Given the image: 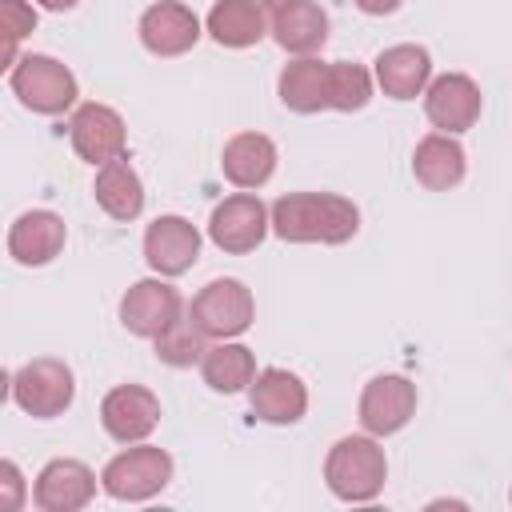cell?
<instances>
[{
	"label": "cell",
	"mask_w": 512,
	"mask_h": 512,
	"mask_svg": "<svg viewBox=\"0 0 512 512\" xmlns=\"http://www.w3.org/2000/svg\"><path fill=\"white\" fill-rule=\"evenodd\" d=\"M268 212L284 244H348L360 228V208L336 192H288Z\"/></svg>",
	"instance_id": "1"
},
{
	"label": "cell",
	"mask_w": 512,
	"mask_h": 512,
	"mask_svg": "<svg viewBox=\"0 0 512 512\" xmlns=\"http://www.w3.org/2000/svg\"><path fill=\"white\" fill-rule=\"evenodd\" d=\"M388 460L376 436H340L324 456V484L344 504H368L384 492Z\"/></svg>",
	"instance_id": "2"
},
{
	"label": "cell",
	"mask_w": 512,
	"mask_h": 512,
	"mask_svg": "<svg viewBox=\"0 0 512 512\" xmlns=\"http://www.w3.org/2000/svg\"><path fill=\"white\" fill-rule=\"evenodd\" d=\"M8 84L16 92V100L28 108V112H40V116H60L76 104L80 88H76V76L68 64H60L56 56L48 52H28L20 56L12 68H8Z\"/></svg>",
	"instance_id": "3"
},
{
	"label": "cell",
	"mask_w": 512,
	"mask_h": 512,
	"mask_svg": "<svg viewBox=\"0 0 512 512\" xmlns=\"http://www.w3.org/2000/svg\"><path fill=\"white\" fill-rule=\"evenodd\" d=\"M8 392H12V404L32 420H56L76 400V376L64 360L36 356L16 368V376L8 380Z\"/></svg>",
	"instance_id": "4"
},
{
	"label": "cell",
	"mask_w": 512,
	"mask_h": 512,
	"mask_svg": "<svg viewBox=\"0 0 512 512\" xmlns=\"http://www.w3.org/2000/svg\"><path fill=\"white\" fill-rule=\"evenodd\" d=\"M168 480H172V456L156 444H144V440L116 452L100 472V488L124 504H140V500L160 496L168 488Z\"/></svg>",
	"instance_id": "5"
},
{
	"label": "cell",
	"mask_w": 512,
	"mask_h": 512,
	"mask_svg": "<svg viewBox=\"0 0 512 512\" xmlns=\"http://www.w3.org/2000/svg\"><path fill=\"white\" fill-rule=\"evenodd\" d=\"M188 316L216 340H232V336H244L256 320V300H252V288L236 276H220V280H208L192 304H188Z\"/></svg>",
	"instance_id": "6"
},
{
	"label": "cell",
	"mask_w": 512,
	"mask_h": 512,
	"mask_svg": "<svg viewBox=\"0 0 512 512\" xmlns=\"http://www.w3.org/2000/svg\"><path fill=\"white\" fill-rule=\"evenodd\" d=\"M272 228V212L264 208V200L256 192H236V196H224L212 216H208V240L228 252V256H244V252H256L264 244Z\"/></svg>",
	"instance_id": "7"
},
{
	"label": "cell",
	"mask_w": 512,
	"mask_h": 512,
	"mask_svg": "<svg viewBox=\"0 0 512 512\" xmlns=\"http://www.w3.org/2000/svg\"><path fill=\"white\" fill-rule=\"evenodd\" d=\"M184 316V296L168 284V276H148L136 280L124 296H120V324L132 336L156 340L168 324H176Z\"/></svg>",
	"instance_id": "8"
},
{
	"label": "cell",
	"mask_w": 512,
	"mask_h": 512,
	"mask_svg": "<svg viewBox=\"0 0 512 512\" xmlns=\"http://www.w3.org/2000/svg\"><path fill=\"white\" fill-rule=\"evenodd\" d=\"M480 108H484L480 84L472 76H464V72L432 76L428 88H424V116H428V124L436 132H448V136L468 132L480 120Z\"/></svg>",
	"instance_id": "9"
},
{
	"label": "cell",
	"mask_w": 512,
	"mask_h": 512,
	"mask_svg": "<svg viewBox=\"0 0 512 512\" xmlns=\"http://www.w3.org/2000/svg\"><path fill=\"white\" fill-rule=\"evenodd\" d=\"M360 428L368 436H392L400 432L412 416H416V384L408 376H396V372H384V376H372L360 392Z\"/></svg>",
	"instance_id": "10"
},
{
	"label": "cell",
	"mask_w": 512,
	"mask_h": 512,
	"mask_svg": "<svg viewBox=\"0 0 512 512\" xmlns=\"http://www.w3.org/2000/svg\"><path fill=\"white\" fill-rule=\"evenodd\" d=\"M100 424L116 444H140L160 424V396L144 384H116L100 400Z\"/></svg>",
	"instance_id": "11"
},
{
	"label": "cell",
	"mask_w": 512,
	"mask_h": 512,
	"mask_svg": "<svg viewBox=\"0 0 512 512\" xmlns=\"http://www.w3.org/2000/svg\"><path fill=\"white\" fill-rule=\"evenodd\" d=\"M68 140H72V152L92 168L124 156V148H128V132H124L120 112L108 108V104H96V100H88L72 112Z\"/></svg>",
	"instance_id": "12"
},
{
	"label": "cell",
	"mask_w": 512,
	"mask_h": 512,
	"mask_svg": "<svg viewBox=\"0 0 512 512\" xmlns=\"http://www.w3.org/2000/svg\"><path fill=\"white\" fill-rule=\"evenodd\" d=\"M136 32H140V44L152 56H184L204 36L200 16L188 4H180V0H156V4H148L140 12Z\"/></svg>",
	"instance_id": "13"
},
{
	"label": "cell",
	"mask_w": 512,
	"mask_h": 512,
	"mask_svg": "<svg viewBox=\"0 0 512 512\" xmlns=\"http://www.w3.org/2000/svg\"><path fill=\"white\" fill-rule=\"evenodd\" d=\"M92 496H96V472L72 456L48 460L32 484V504L40 512H80L92 504Z\"/></svg>",
	"instance_id": "14"
},
{
	"label": "cell",
	"mask_w": 512,
	"mask_h": 512,
	"mask_svg": "<svg viewBox=\"0 0 512 512\" xmlns=\"http://www.w3.org/2000/svg\"><path fill=\"white\" fill-rule=\"evenodd\" d=\"M200 256V232L192 220L168 212L144 228V260L156 276H184Z\"/></svg>",
	"instance_id": "15"
},
{
	"label": "cell",
	"mask_w": 512,
	"mask_h": 512,
	"mask_svg": "<svg viewBox=\"0 0 512 512\" xmlns=\"http://www.w3.org/2000/svg\"><path fill=\"white\" fill-rule=\"evenodd\" d=\"M64 240H68L64 216H56L52 208H32V212H20L12 220L8 256L16 264H24V268H44L64 252Z\"/></svg>",
	"instance_id": "16"
},
{
	"label": "cell",
	"mask_w": 512,
	"mask_h": 512,
	"mask_svg": "<svg viewBox=\"0 0 512 512\" xmlns=\"http://www.w3.org/2000/svg\"><path fill=\"white\" fill-rule=\"evenodd\" d=\"M248 404L252 416L264 424H296L308 412V388L288 368H260L248 384Z\"/></svg>",
	"instance_id": "17"
},
{
	"label": "cell",
	"mask_w": 512,
	"mask_h": 512,
	"mask_svg": "<svg viewBox=\"0 0 512 512\" xmlns=\"http://www.w3.org/2000/svg\"><path fill=\"white\" fill-rule=\"evenodd\" d=\"M376 84L384 96L392 100H416L424 96L428 80H432V56L424 44H392L376 56V68H372Z\"/></svg>",
	"instance_id": "18"
},
{
	"label": "cell",
	"mask_w": 512,
	"mask_h": 512,
	"mask_svg": "<svg viewBox=\"0 0 512 512\" xmlns=\"http://www.w3.org/2000/svg\"><path fill=\"white\" fill-rule=\"evenodd\" d=\"M276 144L264 132H236L224 152H220V172L228 184H236L240 192H256L272 180L276 172Z\"/></svg>",
	"instance_id": "19"
},
{
	"label": "cell",
	"mask_w": 512,
	"mask_h": 512,
	"mask_svg": "<svg viewBox=\"0 0 512 512\" xmlns=\"http://www.w3.org/2000/svg\"><path fill=\"white\" fill-rule=\"evenodd\" d=\"M276 92H280V104L288 112H300V116H312V112L332 108L328 64L316 60V56H296L292 64H284V72L276 80Z\"/></svg>",
	"instance_id": "20"
},
{
	"label": "cell",
	"mask_w": 512,
	"mask_h": 512,
	"mask_svg": "<svg viewBox=\"0 0 512 512\" xmlns=\"http://www.w3.org/2000/svg\"><path fill=\"white\" fill-rule=\"evenodd\" d=\"M464 168H468V156L460 148L456 136L448 132H428L416 152H412V176L428 188V192H448L464 180Z\"/></svg>",
	"instance_id": "21"
},
{
	"label": "cell",
	"mask_w": 512,
	"mask_h": 512,
	"mask_svg": "<svg viewBox=\"0 0 512 512\" xmlns=\"http://www.w3.org/2000/svg\"><path fill=\"white\" fill-rule=\"evenodd\" d=\"M272 36L292 56H312L328 40V12L316 0H292L272 12Z\"/></svg>",
	"instance_id": "22"
},
{
	"label": "cell",
	"mask_w": 512,
	"mask_h": 512,
	"mask_svg": "<svg viewBox=\"0 0 512 512\" xmlns=\"http://www.w3.org/2000/svg\"><path fill=\"white\" fill-rule=\"evenodd\" d=\"M204 28L220 48H252L268 36V16L260 0H216Z\"/></svg>",
	"instance_id": "23"
},
{
	"label": "cell",
	"mask_w": 512,
	"mask_h": 512,
	"mask_svg": "<svg viewBox=\"0 0 512 512\" xmlns=\"http://www.w3.org/2000/svg\"><path fill=\"white\" fill-rule=\"evenodd\" d=\"M92 196L112 220H136L144 212V184H140V172L128 164V156H116L96 168Z\"/></svg>",
	"instance_id": "24"
},
{
	"label": "cell",
	"mask_w": 512,
	"mask_h": 512,
	"mask_svg": "<svg viewBox=\"0 0 512 512\" xmlns=\"http://www.w3.org/2000/svg\"><path fill=\"white\" fill-rule=\"evenodd\" d=\"M200 376L212 392L220 396H232V392H244L252 380H256V356L252 348L236 344V340H220V344H208L204 360H200Z\"/></svg>",
	"instance_id": "25"
},
{
	"label": "cell",
	"mask_w": 512,
	"mask_h": 512,
	"mask_svg": "<svg viewBox=\"0 0 512 512\" xmlns=\"http://www.w3.org/2000/svg\"><path fill=\"white\" fill-rule=\"evenodd\" d=\"M204 352H208V332L192 316H180L156 336V360H164L168 368H192L204 360Z\"/></svg>",
	"instance_id": "26"
},
{
	"label": "cell",
	"mask_w": 512,
	"mask_h": 512,
	"mask_svg": "<svg viewBox=\"0 0 512 512\" xmlns=\"http://www.w3.org/2000/svg\"><path fill=\"white\" fill-rule=\"evenodd\" d=\"M328 88H332V108L336 112H360L372 100V72L352 60H332L328 64Z\"/></svg>",
	"instance_id": "27"
},
{
	"label": "cell",
	"mask_w": 512,
	"mask_h": 512,
	"mask_svg": "<svg viewBox=\"0 0 512 512\" xmlns=\"http://www.w3.org/2000/svg\"><path fill=\"white\" fill-rule=\"evenodd\" d=\"M0 32H4V68L16 64V44L36 32V8L24 0H0Z\"/></svg>",
	"instance_id": "28"
},
{
	"label": "cell",
	"mask_w": 512,
	"mask_h": 512,
	"mask_svg": "<svg viewBox=\"0 0 512 512\" xmlns=\"http://www.w3.org/2000/svg\"><path fill=\"white\" fill-rule=\"evenodd\" d=\"M24 504V476L16 468V460H0V508L16 512Z\"/></svg>",
	"instance_id": "29"
},
{
	"label": "cell",
	"mask_w": 512,
	"mask_h": 512,
	"mask_svg": "<svg viewBox=\"0 0 512 512\" xmlns=\"http://www.w3.org/2000/svg\"><path fill=\"white\" fill-rule=\"evenodd\" d=\"M356 8L364 16H392L400 8V0H356Z\"/></svg>",
	"instance_id": "30"
},
{
	"label": "cell",
	"mask_w": 512,
	"mask_h": 512,
	"mask_svg": "<svg viewBox=\"0 0 512 512\" xmlns=\"http://www.w3.org/2000/svg\"><path fill=\"white\" fill-rule=\"evenodd\" d=\"M40 8H48V12H68V8H76L80 0H36Z\"/></svg>",
	"instance_id": "31"
},
{
	"label": "cell",
	"mask_w": 512,
	"mask_h": 512,
	"mask_svg": "<svg viewBox=\"0 0 512 512\" xmlns=\"http://www.w3.org/2000/svg\"><path fill=\"white\" fill-rule=\"evenodd\" d=\"M260 4H264V8H272V12H276V8H284V4H292V0H260Z\"/></svg>",
	"instance_id": "32"
},
{
	"label": "cell",
	"mask_w": 512,
	"mask_h": 512,
	"mask_svg": "<svg viewBox=\"0 0 512 512\" xmlns=\"http://www.w3.org/2000/svg\"><path fill=\"white\" fill-rule=\"evenodd\" d=\"M508 500H512V488H508Z\"/></svg>",
	"instance_id": "33"
}]
</instances>
